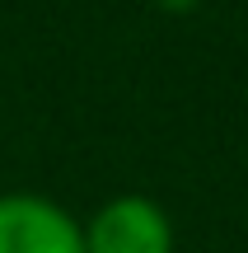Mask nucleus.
I'll use <instances>...</instances> for the list:
<instances>
[{
  "label": "nucleus",
  "mask_w": 248,
  "mask_h": 253,
  "mask_svg": "<svg viewBox=\"0 0 248 253\" xmlns=\"http://www.w3.org/2000/svg\"><path fill=\"white\" fill-rule=\"evenodd\" d=\"M0 253H84V230L33 192L0 197Z\"/></svg>",
  "instance_id": "obj_1"
},
{
  "label": "nucleus",
  "mask_w": 248,
  "mask_h": 253,
  "mask_svg": "<svg viewBox=\"0 0 248 253\" xmlns=\"http://www.w3.org/2000/svg\"><path fill=\"white\" fill-rule=\"evenodd\" d=\"M84 253H174V230L150 197H112L84 230Z\"/></svg>",
  "instance_id": "obj_2"
}]
</instances>
